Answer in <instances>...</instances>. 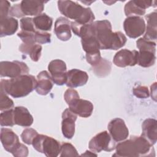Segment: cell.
<instances>
[{
  "label": "cell",
  "mask_w": 157,
  "mask_h": 157,
  "mask_svg": "<svg viewBox=\"0 0 157 157\" xmlns=\"http://www.w3.org/2000/svg\"><path fill=\"white\" fill-rule=\"evenodd\" d=\"M37 134L38 133L35 129L33 128H26L23 130L21 134V137L23 142L28 145H31Z\"/></svg>",
  "instance_id": "31"
},
{
  "label": "cell",
  "mask_w": 157,
  "mask_h": 157,
  "mask_svg": "<svg viewBox=\"0 0 157 157\" xmlns=\"http://www.w3.org/2000/svg\"><path fill=\"white\" fill-rule=\"evenodd\" d=\"M13 107V101L9 98L6 93L0 90V110L5 111L12 109Z\"/></svg>",
  "instance_id": "30"
},
{
  "label": "cell",
  "mask_w": 157,
  "mask_h": 157,
  "mask_svg": "<svg viewBox=\"0 0 157 157\" xmlns=\"http://www.w3.org/2000/svg\"><path fill=\"white\" fill-rule=\"evenodd\" d=\"M71 21L67 18L61 17L55 23L54 31L57 37L62 41H67L71 37Z\"/></svg>",
  "instance_id": "16"
},
{
  "label": "cell",
  "mask_w": 157,
  "mask_h": 157,
  "mask_svg": "<svg viewBox=\"0 0 157 157\" xmlns=\"http://www.w3.org/2000/svg\"><path fill=\"white\" fill-rule=\"evenodd\" d=\"M138 52L121 49L115 55L113 62L118 67H124L128 66H134L137 64Z\"/></svg>",
  "instance_id": "11"
},
{
  "label": "cell",
  "mask_w": 157,
  "mask_h": 157,
  "mask_svg": "<svg viewBox=\"0 0 157 157\" xmlns=\"http://www.w3.org/2000/svg\"><path fill=\"white\" fill-rule=\"evenodd\" d=\"M42 46L39 44L34 45L30 49L28 55L33 61H37L40 58Z\"/></svg>",
  "instance_id": "37"
},
{
  "label": "cell",
  "mask_w": 157,
  "mask_h": 157,
  "mask_svg": "<svg viewBox=\"0 0 157 157\" xmlns=\"http://www.w3.org/2000/svg\"><path fill=\"white\" fill-rule=\"evenodd\" d=\"M9 16L10 17H15L17 18H20V17H24L21 10L20 4H15L12 7H11L9 12Z\"/></svg>",
  "instance_id": "42"
},
{
  "label": "cell",
  "mask_w": 157,
  "mask_h": 157,
  "mask_svg": "<svg viewBox=\"0 0 157 157\" xmlns=\"http://www.w3.org/2000/svg\"><path fill=\"white\" fill-rule=\"evenodd\" d=\"M0 124L2 126H13L15 124L13 120V109L5 110L1 113Z\"/></svg>",
  "instance_id": "28"
},
{
  "label": "cell",
  "mask_w": 157,
  "mask_h": 157,
  "mask_svg": "<svg viewBox=\"0 0 157 157\" xmlns=\"http://www.w3.org/2000/svg\"><path fill=\"white\" fill-rule=\"evenodd\" d=\"M47 1L39 0H23L20 3L21 12L24 16H37L44 9V4Z\"/></svg>",
  "instance_id": "17"
},
{
  "label": "cell",
  "mask_w": 157,
  "mask_h": 157,
  "mask_svg": "<svg viewBox=\"0 0 157 157\" xmlns=\"http://www.w3.org/2000/svg\"><path fill=\"white\" fill-rule=\"evenodd\" d=\"M17 36L21 39L25 44H36L35 33L21 31L17 34Z\"/></svg>",
  "instance_id": "35"
},
{
  "label": "cell",
  "mask_w": 157,
  "mask_h": 157,
  "mask_svg": "<svg viewBox=\"0 0 157 157\" xmlns=\"http://www.w3.org/2000/svg\"><path fill=\"white\" fill-rule=\"evenodd\" d=\"M50 37L51 34L45 31L37 30L35 33V40L36 43L40 44L50 43L51 41Z\"/></svg>",
  "instance_id": "34"
},
{
  "label": "cell",
  "mask_w": 157,
  "mask_h": 157,
  "mask_svg": "<svg viewBox=\"0 0 157 157\" xmlns=\"http://www.w3.org/2000/svg\"><path fill=\"white\" fill-rule=\"evenodd\" d=\"M32 145L35 150L48 157H56L61 151V145L59 142L46 135L37 134Z\"/></svg>",
  "instance_id": "4"
},
{
  "label": "cell",
  "mask_w": 157,
  "mask_h": 157,
  "mask_svg": "<svg viewBox=\"0 0 157 157\" xmlns=\"http://www.w3.org/2000/svg\"><path fill=\"white\" fill-rule=\"evenodd\" d=\"M89 148L93 152L99 153L101 151H112L115 149V141L107 131H104L97 134L90 141Z\"/></svg>",
  "instance_id": "6"
},
{
  "label": "cell",
  "mask_w": 157,
  "mask_h": 157,
  "mask_svg": "<svg viewBox=\"0 0 157 157\" xmlns=\"http://www.w3.org/2000/svg\"><path fill=\"white\" fill-rule=\"evenodd\" d=\"M20 28L21 31L36 33L37 30L34 24L33 18L29 17H24L20 20Z\"/></svg>",
  "instance_id": "32"
},
{
  "label": "cell",
  "mask_w": 157,
  "mask_h": 157,
  "mask_svg": "<svg viewBox=\"0 0 157 157\" xmlns=\"http://www.w3.org/2000/svg\"><path fill=\"white\" fill-rule=\"evenodd\" d=\"M112 68L111 63L105 58H101L99 63L94 66H92V71L96 75L103 77L108 75Z\"/></svg>",
  "instance_id": "25"
},
{
  "label": "cell",
  "mask_w": 157,
  "mask_h": 157,
  "mask_svg": "<svg viewBox=\"0 0 157 157\" xmlns=\"http://www.w3.org/2000/svg\"><path fill=\"white\" fill-rule=\"evenodd\" d=\"M100 52H97L91 53H86V59L87 62L92 66L98 64L101 59Z\"/></svg>",
  "instance_id": "38"
},
{
  "label": "cell",
  "mask_w": 157,
  "mask_h": 157,
  "mask_svg": "<svg viewBox=\"0 0 157 157\" xmlns=\"http://www.w3.org/2000/svg\"><path fill=\"white\" fill-rule=\"evenodd\" d=\"M64 98L65 101L68 105L73 100L79 98L80 96L78 92L72 88H69L65 91L64 94Z\"/></svg>",
  "instance_id": "40"
},
{
  "label": "cell",
  "mask_w": 157,
  "mask_h": 157,
  "mask_svg": "<svg viewBox=\"0 0 157 157\" xmlns=\"http://www.w3.org/2000/svg\"><path fill=\"white\" fill-rule=\"evenodd\" d=\"M124 10L127 17L144 15L145 13V10L139 7L135 4L133 0L129 1L125 4Z\"/></svg>",
  "instance_id": "26"
},
{
  "label": "cell",
  "mask_w": 157,
  "mask_h": 157,
  "mask_svg": "<svg viewBox=\"0 0 157 157\" xmlns=\"http://www.w3.org/2000/svg\"><path fill=\"white\" fill-rule=\"evenodd\" d=\"M33 22L37 29L45 32L51 30L53 20L46 13H42L33 18Z\"/></svg>",
  "instance_id": "24"
},
{
  "label": "cell",
  "mask_w": 157,
  "mask_h": 157,
  "mask_svg": "<svg viewBox=\"0 0 157 157\" xmlns=\"http://www.w3.org/2000/svg\"><path fill=\"white\" fill-rule=\"evenodd\" d=\"M13 120L15 124L23 127H29L33 123V116L29 110L23 106H17L13 109Z\"/></svg>",
  "instance_id": "20"
},
{
  "label": "cell",
  "mask_w": 157,
  "mask_h": 157,
  "mask_svg": "<svg viewBox=\"0 0 157 157\" xmlns=\"http://www.w3.org/2000/svg\"><path fill=\"white\" fill-rule=\"evenodd\" d=\"M37 83L36 92L40 95H46L50 93L53 86V82L50 74L46 71H41L37 76Z\"/></svg>",
  "instance_id": "19"
},
{
  "label": "cell",
  "mask_w": 157,
  "mask_h": 157,
  "mask_svg": "<svg viewBox=\"0 0 157 157\" xmlns=\"http://www.w3.org/2000/svg\"><path fill=\"white\" fill-rule=\"evenodd\" d=\"M0 138L4 148L11 153L20 144L17 135L9 128H1Z\"/></svg>",
  "instance_id": "14"
},
{
  "label": "cell",
  "mask_w": 157,
  "mask_h": 157,
  "mask_svg": "<svg viewBox=\"0 0 157 157\" xmlns=\"http://www.w3.org/2000/svg\"><path fill=\"white\" fill-rule=\"evenodd\" d=\"M145 18L147 22V26L143 38L147 40L156 42L157 39V13L156 11L153 12L146 15Z\"/></svg>",
  "instance_id": "21"
},
{
  "label": "cell",
  "mask_w": 157,
  "mask_h": 157,
  "mask_svg": "<svg viewBox=\"0 0 157 157\" xmlns=\"http://www.w3.org/2000/svg\"><path fill=\"white\" fill-rule=\"evenodd\" d=\"M136 45L139 50L146 49L156 52V42L147 40L144 38L139 39L136 41Z\"/></svg>",
  "instance_id": "33"
},
{
  "label": "cell",
  "mask_w": 157,
  "mask_h": 157,
  "mask_svg": "<svg viewBox=\"0 0 157 157\" xmlns=\"http://www.w3.org/2000/svg\"><path fill=\"white\" fill-rule=\"evenodd\" d=\"M12 154L15 157H26L28 155V148L24 144L20 143Z\"/></svg>",
  "instance_id": "41"
},
{
  "label": "cell",
  "mask_w": 157,
  "mask_h": 157,
  "mask_svg": "<svg viewBox=\"0 0 157 157\" xmlns=\"http://www.w3.org/2000/svg\"><path fill=\"white\" fill-rule=\"evenodd\" d=\"M156 120L154 118L145 120L142 124V135L150 144L153 145L157 140V126Z\"/></svg>",
  "instance_id": "18"
},
{
  "label": "cell",
  "mask_w": 157,
  "mask_h": 157,
  "mask_svg": "<svg viewBox=\"0 0 157 157\" xmlns=\"http://www.w3.org/2000/svg\"><path fill=\"white\" fill-rule=\"evenodd\" d=\"M132 92L134 96L140 99L147 98L150 96V93L148 87L146 86L138 85L133 88Z\"/></svg>",
  "instance_id": "36"
},
{
  "label": "cell",
  "mask_w": 157,
  "mask_h": 157,
  "mask_svg": "<svg viewBox=\"0 0 157 157\" xmlns=\"http://www.w3.org/2000/svg\"><path fill=\"white\" fill-rule=\"evenodd\" d=\"M123 28L128 37L136 39L142 35L146 28L143 18L139 16L128 17L124 21Z\"/></svg>",
  "instance_id": "8"
},
{
  "label": "cell",
  "mask_w": 157,
  "mask_h": 157,
  "mask_svg": "<svg viewBox=\"0 0 157 157\" xmlns=\"http://www.w3.org/2000/svg\"><path fill=\"white\" fill-rule=\"evenodd\" d=\"M37 81L29 74L22 75L10 79H1L0 90L14 98L27 96L36 89Z\"/></svg>",
  "instance_id": "2"
},
{
  "label": "cell",
  "mask_w": 157,
  "mask_h": 157,
  "mask_svg": "<svg viewBox=\"0 0 157 157\" xmlns=\"http://www.w3.org/2000/svg\"><path fill=\"white\" fill-rule=\"evenodd\" d=\"M77 115L69 109H66L62 113L61 130L63 136L67 139H72L75 133V122Z\"/></svg>",
  "instance_id": "12"
},
{
  "label": "cell",
  "mask_w": 157,
  "mask_h": 157,
  "mask_svg": "<svg viewBox=\"0 0 157 157\" xmlns=\"http://www.w3.org/2000/svg\"><path fill=\"white\" fill-rule=\"evenodd\" d=\"M108 129L115 142L124 140L129 136V130L124 120L120 118L112 120L108 124Z\"/></svg>",
  "instance_id": "10"
},
{
  "label": "cell",
  "mask_w": 157,
  "mask_h": 157,
  "mask_svg": "<svg viewBox=\"0 0 157 157\" xmlns=\"http://www.w3.org/2000/svg\"><path fill=\"white\" fill-rule=\"evenodd\" d=\"M69 109L80 117L88 118L91 115L93 111V104L87 100L77 98L69 104Z\"/></svg>",
  "instance_id": "13"
},
{
  "label": "cell",
  "mask_w": 157,
  "mask_h": 157,
  "mask_svg": "<svg viewBox=\"0 0 157 157\" xmlns=\"http://www.w3.org/2000/svg\"><path fill=\"white\" fill-rule=\"evenodd\" d=\"M115 149L113 156H155L153 145L142 136H131L129 139L118 143Z\"/></svg>",
  "instance_id": "1"
},
{
  "label": "cell",
  "mask_w": 157,
  "mask_h": 157,
  "mask_svg": "<svg viewBox=\"0 0 157 157\" xmlns=\"http://www.w3.org/2000/svg\"><path fill=\"white\" fill-rule=\"evenodd\" d=\"M127 41L126 36L120 31H117L113 33V40L111 45V49L117 50L123 47Z\"/></svg>",
  "instance_id": "27"
},
{
  "label": "cell",
  "mask_w": 157,
  "mask_h": 157,
  "mask_svg": "<svg viewBox=\"0 0 157 157\" xmlns=\"http://www.w3.org/2000/svg\"><path fill=\"white\" fill-rule=\"evenodd\" d=\"M29 71L28 66L21 61H1L0 63L1 77H7L12 78L28 74Z\"/></svg>",
  "instance_id": "7"
},
{
  "label": "cell",
  "mask_w": 157,
  "mask_h": 157,
  "mask_svg": "<svg viewBox=\"0 0 157 157\" xmlns=\"http://www.w3.org/2000/svg\"><path fill=\"white\" fill-rule=\"evenodd\" d=\"M48 69L54 83L57 85L66 84L67 79L66 64L61 59H54L50 61Z\"/></svg>",
  "instance_id": "9"
},
{
  "label": "cell",
  "mask_w": 157,
  "mask_h": 157,
  "mask_svg": "<svg viewBox=\"0 0 157 157\" xmlns=\"http://www.w3.org/2000/svg\"><path fill=\"white\" fill-rule=\"evenodd\" d=\"M18 27V20L13 17L0 18V36L2 37L13 34L17 31Z\"/></svg>",
  "instance_id": "22"
},
{
  "label": "cell",
  "mask_w": 157,
  "mask_h": 157,
  "mask_svg": "<svg viewBox=\"0 0 157 157\" xmlns=\"http://www.w3.org/2000/svg\"><path fill=\"white\" fill-rule=\"evenodd\" d=\"M155 53L156 52L150 50H139L137 64L144 67H148L154 65L156 60Z\"/></svg>",
  "instance_id": "23"
},
{
  "label": "cell",
  "mask_w": 157,
  "mask_h": 157,
  "mask_svg": "<svg viewBox=\"0 0 157 157\" xmlns=\"http://www.w3.org/2000/svg\"><path fill=\"white\" fill-rule=\"evenodd\" d=\"M10 4L7 1L1 0L0 1V18L9 17Z\"/></svg>",
  "instance_id": "39"
},
{
  "label": "cell",
  "mask_w": 157,
  "mask_h": 157,
  "mask_svg": "<svg viewBox=\"0 0 157 157\" xmlns=\"http://www.w3.org/2000/svg\"><path fill=\"white\" fill-rule=\"evenodd\" d=\"M95 37L97 39L100 49L110 50L113 37L112 25L107 20H98L93 22Z\"/></svg>",
  "instance_id": "5"
},
{
  "label": "cell",
  "mask_w": 157,
  "mask_h": 157,
  "mask_svg": "<svg viewBox=\"0 0 157 157\" xmlns=\"http://www.w3.org/2000/svg\"><path fill=\"white\" fill-rule=\"evenodd\" d=\"M78 154L75 147L70 143L64 142L61 144L60 156H78Z\"/></svg>",
  "instance_id": "29"
},
{
  "label": "cell",
  "mask_w": 157,
  "mask_h": 157,
  "mask_svg": "<svg viewBox=\"0 0 157 157\" xmlns=\"http://www.w3.org/2000/svg\"><path fill=\"white\" fill-rule=\"evenodd\" d=\"M88 156H90V155H91V156H97L96 154H94V153H92V152H91L90 151H88V150H86L84 154L82 155V156H88Z\"/></svg>",
  "instance_id": "44"
},
{
  "label": "cell",
  "mask_w": 157,
  "mask_h": 157,
  "mask_svg": "<svg viewBox=\"0 0 157 157\" xmlns=\"http://www.w3.org/2000/svg\"><path fill=\"white\" fill-rule=\"evenodd\" d=\"M136 4H137L139 7H140L142 9L145 10L146 9L151 7L153 6V3L155 1H139V0H133Z\"/></svg>",
  "instance_id": "43"
},
{
  "label": "cell",
  "mask_w": 157,
  "mask_h": 157,
  "mask_svg": "<svg viewBox=\"0 0 157 157\" xmlns=\"http://www.w3.org/2000/svg\"><path fill=\"white\" fill-rule=\"evenodd\" d=\"M58 7L61 14L81 25L91 23L95 19L90 8L83 7L76 2L69 0L58 1Z\"/></svg>",
  "instance_id": "3"
},
{
  "label": "cell",
  "mask_w": 157,
  "mask_h": 157,
  "mask_svg": "<svg viewBox=\"0 0 157 157\" xmlns=\"http://www.w3.org/2000/svg\"><path fill=\"white\" fill-rule=\"evenodd\" d=\"M88 80V75L85 71L73 69L67 72L66 85L70 88H76L85 85Z\"/></svg>",
  "instance_id": "15"
}]
</instances>
